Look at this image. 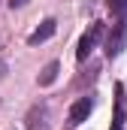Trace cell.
Wrapping results in <instances>:
<instances>
[{
	"mask_svg": "<svg viewBox=\"0 0 127 130\" xmlns=\"http://www.w3.org/2000/svg\"><path fill=\"white\" fill-rule=\"evenodd\" d=\"M91 109H94V100H91V97H79L76 103H73L70 115H67V127H79L82 121H88Z\"/></svg>",
	"mask_w": 127,
	"mask_h": 130,
	"instance_id": "3957f363",
	"label": "cell"
},
{
	"mask_svg": "<svg viewBox=\"0 0 127 130\" xmlns=\"http://www.w3.org/2000/svg\"><path fill=\"white\" fill-rule=\"evenodd\" d=\"M24 3H27V0H9V6H12V9H21Z\"/></svg>",
	"mask_w": 127,
	"mask_h": 130,
	"instance_id": "52a82bcc",
	"label": "cell"
},
{
	"mask_svg": "<svg viewBox=\"0 0 127 130\" xmlns=\"http://www.w3.org/2000/svg\"><path fill=\"white\" fill-rule=\"evenodd\" d=\"M103 30H106V27L97 21V24H91V30L79 39V48H76V61H79V64H85V61H88V55L94 52V45H97V39L103 36Z\"/></svg>",
	"mask_w": 127,
	"mask_h": 130,
	"instance_id": "7a4b0ae2",
	"label": "cell"
},
{
	"mask_svg": "<svg viewBox=\"0 0 127 130\" xmlns=\"http://www.w3.org/2000/svg\"><path fill=\"white\" fill-rule=\"evenodd\" d=\"M58 73H61V64L58 61H49V64L42 67V73H39V85H52L58 79Z\"/></svg>",
	"mask_w": 127,
	"mask_h": 130,
	"instance_id": "8992f818",
	"label": "cell"
},
{
	"mask_svg": "<svg viewBox=\"0 0 127 130\" xmlns=\"http://www.w3.org/2000/svg\"><path fill=\"white\" fill-rule=\"evenodd\" d=\"M27 130H49V106L36 103L27 112Z\"/></svg>",
	"mask_w": 127,
	"mask_h": 130,
	"instance_id": "277c9868",
	"label": "cell"
},
{
	"mask_svg": "<svg viewBox=\"0 0 127 130\" xmlns=\"http://www.w3.org/2000/svg\"><path fill=\"white\" fill-rule=\"evenodd\" d=\"M55 30H58V21H55V18H45V21H42V24H39V27L27 36V45H39V42L52 39V36H55Z\"/></svg>",
	"mask_w": 127,
	"mask_h": 130,
	"instance_id": "5b68a950",
	"label": "cell"
},
{
	"mask_svg": "<svg viewBox=\"0 0 127 130\" xmlns=\"http://www.w3.org/2000/svg\"><path fill=\"white\" fill-rule=\"evenodd\" d=\"M0 70H3V61H0Z\"/></svg>",
	"mask_w": 127,
	"mask_h": 130,
	"instance_id": "ba28073f",
	"label": "cell"
},
{
	"mask_svg": "<svg viewBox=\"0 0 127 130\" xmlns=\"http://www.w3.org/2000/svg\"><path fill=\"white\" fill-rule=\"evenodd\" d=\"M124 42H127V18H118V24L106 36V58H118L121 48H124Z\"/></svg>",
	"mask_w": 127,
	"mask_h": 130,
	"instance_id": "6da1fadb",
	"label": "cell"
}]
</instances>
